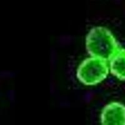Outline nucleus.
Wrapping results in <instances>:
<instances>
[{"mask_svg":"<svg viewBox=\"0 0 125 125\" xmlns=\"http://www.w3.org/2000/svg\"><path fill=\"white\" fill-rule=\"evenodd\" d=\"M86 48L91 56L109 61L119 48L111 31L103 26L94 27L86 37Z\"/></svg>","mask_w":125,"mask_h":125,"instance_id":"1","label":"nucleus"},{"mask_svg":"<svg viewBox=\"0 0 125 125\" xmlns=\"http://www.w3.org/2000/svg\"><path fill=\"white\" fill-rule=\"evenodd\" d=\"M108 61L91 56L80 63L76 71L78 80L86 86H94L105 80L109 74Z\"/></svg>","mask_w":125,"mask_h":125,"instance_id":"2","label":"nucleus"},{"mask_svg":"<svg viewBox=\"0 0 125 125\" xmlns=\"http://www.w3.org/2000/svg\"><path fill=\"white\" fill-rule=\"evenodd\" d=\"M102 125H125V105L116 101L109 103L101 113Z\"/></svg>","mask_w":125,"mask_h":125,"instance_id":"3","label":"nucleus"},{"mask_svg":"<svg viewBox=\"0 0 125 125\" xmlns=\"http://www.w3.org/2000/svg\"><path fill=\"white\" fill-rule=\"evenodd\" d=\"M108 61L111 74L118 80L125 81V48L119 47Z\"/></svg>","mask_w":125,"mask_h":125,"instance_id":"4","label":"nucleus"}]
</instances>
